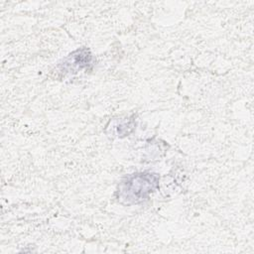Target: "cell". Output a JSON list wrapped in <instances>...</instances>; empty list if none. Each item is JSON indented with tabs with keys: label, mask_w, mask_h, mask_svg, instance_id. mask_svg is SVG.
Masks as SVG:
<instances>
[{
	"label": "cell",
	"mask_w": 254,
	"mask_h": 254,
	"mask_svg": "<svg viewBox=\"0 0 254 254\" xmlns=\"http://www.w3.org/2000/svg\"><path fill=\"white\" fill-rule=\"evenodd\" d=\"M159 187V176L144 172L128 176L118 188V199L126 204H137L147 200Z\"/></svg>",
	"instance_id": "1"
},
{
	"label": "cell",
	"mask_w": 254,
	"mask_h": 254,
	"mask_svg": "<svg viewBox=\"0 0 254 254\" xmlns=\"http://www.w3.org/2000/svg\"><path fill=\"white\" fill-rule=\"evenodd\" d=\"M91 60L92 57L90 52L87 49H80L66 57L59 66L63 72H77L82 68L87 67L91 63Z\"/></svg>",
	"instance_id": "2"
}]
</instances>
